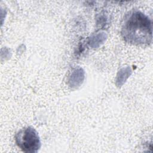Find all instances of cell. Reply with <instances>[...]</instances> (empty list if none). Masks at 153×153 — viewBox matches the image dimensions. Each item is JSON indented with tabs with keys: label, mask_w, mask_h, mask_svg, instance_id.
<instances>
[{
	"label": "cell",
	"mask_w": 153,
	"mask_h": 153,
	"mask_svg": "<svg viewBox=\"0 0 153 153\" xmlns=\"http://www.w3.org/2000/svg\"><path fill=\"white\" fill-rule=\"evenodd\" d=\"M121 34L125 41L136 45H148L152 39L151 20L141 11L134 10L126 16Z\"/></svg>",
	"instance_id": "cell-1"
},
{
	"label": "cell",
	"mask_w": 153,
	"mask_h": 153,
	"mask_svg": "<svg viewBox=\"0 0 153 153\" xmlns=\"http://www.w3.org/2000/svg\"><path fill=\"white\" fill-rule=\"evenodd\" d=\"M15 140L18 147L27 153H36L41 146L38 133L32 127L20 130L16 134Z\"/></svg>",
	"instance_id": "cell-2"
},
{
	"label": "cell",
	"mask_w": 153,
	"mask_h": 153,
	"mask_svg": "<svg viewBox=\"0 0 153 153\" xmlns=\"http://www.w3.org/2000/svg\"><path fill=\"white\" fill-rule=\"evenodd\" d=\"M85 78V72L82 68L80 67L76 68L71 74L68 82L72 88H76L79 87L83 82Z\"/></svg>",
	"instance_id": "cell-3"
},
{
	"label": "cell",
	"mask_w": 153,
	"mask_h": 153,
	"mask_svg": "<svg viewBox=\"0 0 153 153\" xmlns=\"http://www.w3.org/2000/svg\"><path fill=\"white\" fill-rule=\"evenodd\" d=\"M106 37L107 35L104 32L93 34L89 38V44L92 48H97L105 41Z\"/></svg>",
	"instance_id": "cell-4"
},
{
	"label": "cell",
	"mask_w": 153,
	"mask_h": 153,
	"mask_svg": "<svg viewBox=\"0 0 153 153\" xmlns=\"http://www.w3.org/2000/svg\"><path fill=\"white\" fill-rule=\"evenodd\" d=\"M132 73L130 67H125L121 68L118 72L116 78V85L117 87L122 86L126 82L127 79L130 76Z\"/></svg>",
	"instance_id": "cell-5"
}]
</instances>
